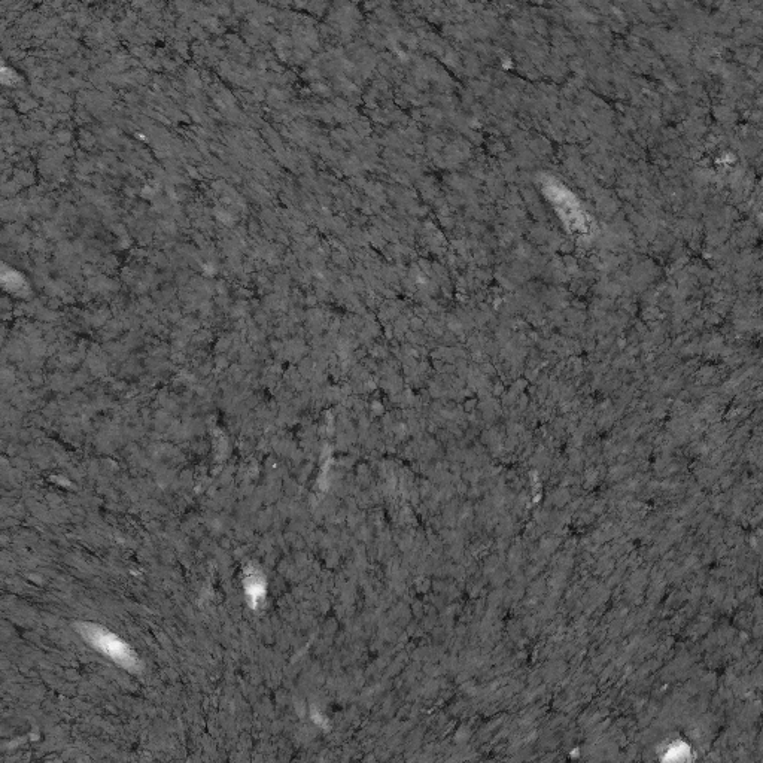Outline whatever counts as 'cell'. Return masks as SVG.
Here are the masks:
<instances>
[{
  "instance_id": "cell-1",
  "label": "cell",
  "mask_w": 763,
  "mask_h": 763,
  "mask_svg": "<svg viewBox=\"0 0 763 763\" xmlns=\"http://www.w3.org/2000/svg\"><path fill=\"white\" fill-rule=\"evenodd\" d=\"M78 629L82 637L91 646L96 647L100 652L114 659L121 667L127 668V670H135L138 667V659H136L135 653L117 635L106 631L102 626L93 625V623H79Z\"/></svg>"
}]
</instances>
